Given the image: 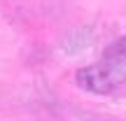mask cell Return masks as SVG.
I'll list each match as a JSON object with an SVG mask.
<instances>
[{
    "instance_id": "cell-1",
    "label": "cell",
    "mask_w": 126,
    "mask_h": 121,
    "mask_svg": "<svg viewBox=\"0 0 126 121\" xmlns=\"http://www.w3.org/2000/svg\"><path fill=\"white\" fill-rule=\"evenodd\" d=\"M75 81L84 91L98 95L112 93L114 89L126 84V37L108 47L100 61L91 63L86 67H79L75 72Z\"/></svg>"
}]
</instances>
